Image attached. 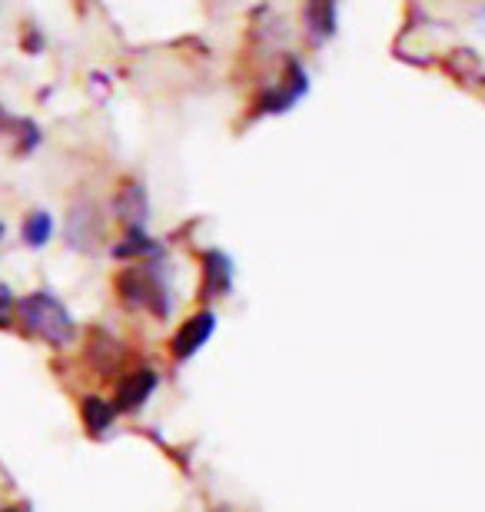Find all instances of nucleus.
Instances as JSON below:
<instances>
[{
	"mask_svg": "<svg viewBox=\"0 0 485 512\" xmlns=\"http://www.w3.org/2000/svg\"><path fill=\"white\" fill-rule=\"evenodd\" d=\"M17 316L27 336L47 346H70L77 340V323L67 303L54 290H34L17 300Z\"/></svg>",
	"mask_w": 485,
	"mask_h": 512,
	"instance_id": "1",
	"label": "nucleus"
},
{
	"mask_svg": "<svg viewBox=\"0 0 485 512\" xmlns=\"http://www.w3.org/2000/svg\"><path fill=\"white\" fill-rule=\"evenodd\" d=\"M113 286H117V296L127 310H147L157 316V320H167L173 313V293H170L167 270H163V263L157 260L123 266Z\"/></svg>",
	"mask_w": 485,
	"mask_h": 512,
	"instance_id": "2",
	"label": "nucleus"
},
{
	"mask_svg": "<svg viewBox=\"0 0 485 512\" xmlns=\"http://www.w3.org/2000/svg\"><path fill=\"white\" fill-rule=\"evenodd\" d=\"M309 94V74L296 57L286 60V77L276 87H266L263 97L256 100V117H270V114H286L293 110L299 100Z\"/></svg>",
	"mask_w": 485,
	"mask_h": 512,
	"instance_id": "3",
	"label": "nucleus"
},
{
	"mask_svg": "<svg viewBox=\"0 0 485 512\" xmlns=\"http://www.w3.org/2000/svg\"><path fill=\"white\" fill-rule=\"evenodd\" d=\"M103 233V213L94 200H77L67 217V243L80 253H94Z\"/></svg>",
	"mask_w": 485,
	"mask_h": 512,
	"instance_id": "4",
	"label": "nucleus"
},
{
	"mask_svg": "<svg viewBox=\"0 0 485 512\" xmlns=\"http://www.w3.org/2000/svg\"><path fill=\"white\" fill-rule=\"evenodd\" d=\"M157 386H160L157 370H150V366L130 370L117 386V399H113V406H117V413H140V409L150 403V396L157 393Z\"/></svg>",
	"mask_w": 485,
	"mask_h": 512,
	"instance_id": "5",
	"label": "nucleus"
},
{
	"mask_svg": "<svg viewBox=\"0 0 485 512\" xmlns=\"http://www.w3.org/2000/svg\"><path fill=\"white\" fill-rule=\"evenodd\" d=\"M213 333H216V313L213 310L193 313L190 320H183V326H180L177 336H173V343H170L173 360H193V356L203 350L206 340H210Z\"/></svg>",
	"mask_w": 485,
	"mask_h": 512,
	"instance_id": "6",
	"label": "nucleus"
},
{
	"mask_svg": "<svg viewBox=\"0 0 485 512\" xmlns=\"http://www.w3.org/2000/svg\"><path fill=\"white\" fill-rule=\"evenodd\" d=\"M233 290V260L223 250L203 253V280H200V300L213 303L230 296Z\"/></svg>",
	"mask_w": 485,
	"mask_h": 512,
	"instance_id": "7",
	"label": "nucleus"
},
{
	"mask_svg": "<svg viewBox=\"0 0 485 512\" xmlns=\"http://www.w3.org/2000/svg\"><path fill=\"white\" fill-rule=\"evenodd\" d=\"M113 213L127 223V230H143L150 220V197L140 180H127L113 197Z\"/></svg>",
	"mask_w": 485,
	"mask_h": 512,
	"instance_id": "8",
	"label": "nucleus"
},
{
	"mask_svg": "<svg viewBox=\"0 0 485 512\" xmlns=\"http://www.w3.org/2000/svg\"><path fill=\"white\" fill-rule=\"evenodd\" d=\"M117 260H140V263H153V260H160L163 256V243L160 240H153L147 230H127L123 233V240L113 243V250H110Z\"/></svg>",
	"mask_w": 485,
	"mask_h": 512,
	"instance_id": "9",
	"label": "nucleus"
},
{
	"mask_svg": "<svg viewBox=\"0 0 485 512\" xmlns=\"http://www.w3.org/2000/svg\"><path fill=\"white\" fill-rule=\"evenodd\" d=\"M80 419H84L90 436H103L110 433L113 419H117V406L103 396H84L80 399Z\"/></svg>",
	"mask_w": 485,
	"mask_h": 512,
	"instance_id": "10",
	"label": "nucleus"
},
{
	"mask_svg": "<svg viewBox=\"0 0 485 512\" xmlns=\"http://www.w3.org/2000/svg\"><path fill=\"white\" fill-rule=\"evenodd\" d=\"M303 24L313 44H326L336 34V4H306Z\"/></svg>",
	"mask_w": 485,
	"mask_h": 512,
	"instance_id": "11",
	"label": "nucleus"
},
{
	"mask_svg": "<svg viewBox=\"0 0 485 512\" xmlns=\"http://www.w3.org/2000/svg\"><path fill=\"white\" fill-rule=\"evenodd\" d=\"M90 360H94V366H97V373H100V376H107V373H113V370L120 366V360H123V346H120L117 340H110L107 333L94 330V340H90Z\"/></svg>",
	"mask_w": 485,
	"mask_h": 512,
	"instance_id": "12",
	"label": "nucleus"
},
{
	"mask_svg": "<svg viewBox=\"0 0 485 512\" xmlns=\"http://www.w3.org/2000/svg\"><path fill=\"white\" fill-rule=\"evenodd\" d=\"M20 237H24V243L30 250H44L50 243V237H54V217H50L47 210L27 213L24 227H20Z\"/></svg>",
	"mask_w": 485,
	"mask_h": 512,
	"instance_id": "13",
	"label": "nucleus"
},
{
	"mask_svg": "<svg viewBox=\"0 0 485 512\" xmlns=\"http://www.w3.org/2000/svg\"><path fill=\"white\" fill-rule=\"evenodd\" d=\"M14 313H17V300L7 286H0V330H7L14 323Z\"/></svg>",
	"mask_w": 485,
	"mask_h": 512,
	"instance_id": "14",
	"label": "nucleus"
},
{
	"mask_svg": "<svg viewBox=\"0 0 485 512\" xmlns=\"http://www.w3.org/2000/svg\"><path fill=\"white\" fill-rule=\"evenodd\" d=\"M20 127H24V120L14 117V114H7L4 104H0V133H14V137H17Z\"/></svg>",
	"mask_w": 485,
	"mask_h": 512,
	"instance_id": "15",
	"label": "nucleus"
},
{
	"mask_svg": "<svg viewBox=\"0 0 485 512\" xmlns=\"http://www.w3.org/2000/svg\"><path fill=\"white\" fill-rule=\"evenodd\" d=\"M4 233H7V227H4V223H0V240H4Z\"/></svg>",
	"mask_w": 485,
	"mask_h": 512,
	"instance_id": "16",
	"label": "nucleus"
},
{
	"mask_svg": "<svg viewBox=\"0 0 485 512\" xmlns=\"http://www.w3.org/2000/svg\"><path fill=\"white\" fill-rule=\"evenodd\" d=\"M0 512H20V509H0Z\"/></svg>",
	"mask_w": 485,
	"mask_h": 512,
	"instance_id": "17",
	"label": "nucleus"
}]
</instances>
